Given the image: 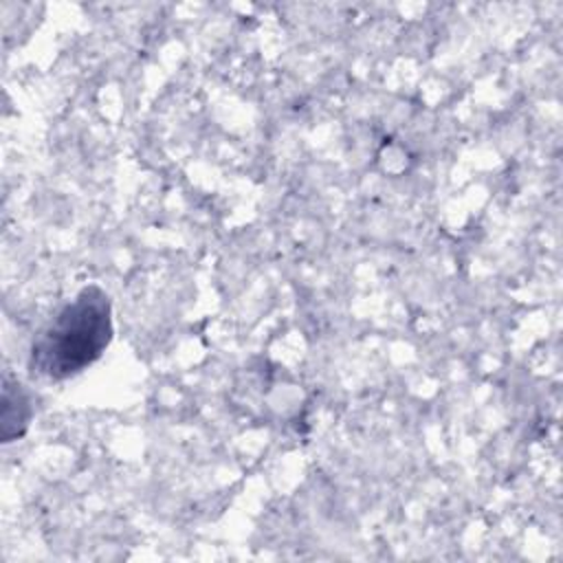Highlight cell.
<instances>
[{
	"mask_svg": "<svg viewBox=\"0 0 563 563\" xmlns=\"http://www.w3.org/2000/svg\"><path fill=\"white\" fill-rule=\"evenodd\" d=\"M112 339V303L103 288L86 286L33 339L29 369L64 380L92 365Z\"/></svg>",
	"mask_w": 563,
	"mask_h": 563,
	"instance_id": "1",
	"label": "cell"
}]
</instances>
